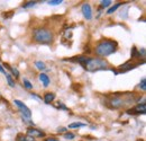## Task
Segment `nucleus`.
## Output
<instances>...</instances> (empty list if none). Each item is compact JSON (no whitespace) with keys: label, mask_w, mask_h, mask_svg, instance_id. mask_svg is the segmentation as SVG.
Wrapping results in <instances>:
<instances>
[{"label":"nucleus","mask_w":146,"mask_h":141,"mask_svg":"<svg viewBox=\"0 0 146 141\" xmlns=\"http://www.w3.org/2000/svg\"><path fill=\"white\" fill-rule=\"evenodd\" d=\"M117 50H118V44L113 40H102L94 48L96 54L101 58L109 56L111 54H113Z\"/></svg>","instance_id":"nucleus-1"},{"label":"nucleus","mask_w":146,"mask_h":141,"mask_svg":"<svg viewBox=\"0 0 146 141\" xmlns=\"http://www.w3.org/2000/svg\"><path fill=\"white\" fill-rule=\"evenodd\" d=\"M33 38L39 44H51L54 41V34L48 28L39 27L33 31Z\"/></svg>","instance_id":"nucleus-2"},{"label":"nucleus","mask_w":146,"mask_h":141,"mask_svg":"<svg viewBox=\"0 0 146 141\" xmlns=\"http://www.w3.org/2000/svg\"><path fill=\"white\" fill-rule=\"evenodd\" d=\"M83 68L89 72H96L101 70H109V64L105 59L100 58H89Z\"/></svg>","instance_id":"nucleus-3"},{"label":"nucleus","mask_w":146,"mask_h":141,"mask_svg":"<svg viewBox=\"0 0 146 141\" xmlns=\"http://www.w3.org/2000/svg\"><path fill=\"white\" fill-rule=\"evenodd\" d=\"M124 105H125V101L120 96H115L108 101V106L110 108H121Z\"/></svg>","instance_id":"nucleus-4"},{"label":"nucleus","mask_w":146,"mask_h":141,"mask_svg":"<svg viewBox=\"0 0 146 141\" xmlns=\"http://www.w3.org/2000/svg\"><path fill=\"white\" fill-rule=\"evenodd\" d=\"M14 102H15V104H16L17 107L19 108L21 115H25V116H27V117H32V112H31V109L25 105L23 102H20L19 99H15Z\"/></svg>","instance_id":"nucleus-5"},{"label":"nucleus","mask_w":146,"mask_h":141,"mask_svg":"<svg viewBox=\"0 0 146 141\" xmlns=\"http://www.w3.org/2000/svg\"><path fill=\"white\" fill-rule=\"evenodd\" d=\"M128 114H134V115H139V114H145L146 113V104H138L135 107L130 108L127 111Z\"/></svg>","instance_id":"nucleus-6"},{"label":"nucleus","mask_w":146,"mask_h":141,"mask_svg":"<svg viewBox=\"0 0 146 141\" xmlns=\"http://www.w3.org/2000/svg\"><path fill=\"white\" fill-rule=\"evenodd\" d=\"M81 11H82V15L83 17L86 18L87 20H91L92 19V9L91 6L88 3V2H84L81 7Z\"/></svg>","instance_id":"nucleus-7"},{"label":"nucleus","mask_w":146,"mask_h":141,"mask_svg":"<svg viewBox=\"0 0 146 141\" xmlns=\"http://www.w3.org/2000/svg\"><path fill=\"white\" fill-rule=\"evenodd\" d=\"M26 134L32 137V138H42V137H45V133L39 130V129H36V128H28L27 131H26Z\"/></svg>","instance_id":"nucleus-8"},{"label":"nucleus","mask_w":146,"mask_h":141,"mask_svg":"<svg viewBox=\"0 0 146 141\" xmlns=\"http://www.w3.org/2000/svg\"><path fill=\"white\" fill-rule=\"evenodd\" d=\"M139 64H141V62L134 63V62H131V61H128V62L124 63L123 66L119 67V72H126V71H129V70H131V69H135V68L138 67ZM119 72H118V73H119Z\"/></svg>","instance_id":"nucleus-9"},{"label":"nucleus","mask_w":146,"mask_h":141,"mask_svg":"<svg viewBox=\"0 0 146 141\" xmlns=\"http://www.w3.org/2000/svg\"><path fill=\"white\" fill-rule=\"evenodd\" d=\"M39 80L42 81V84H43L44 87H48L50 84H51L50 77H48L46 73H44V72H40V75H39Z\"/></svg>","instance_id":"nucleus-10"},{"label":"nucleus","mask_w":146,"mask_h":141,"mask_svg":"<svg viewBox=\"0 0 146 141\" xmlns=\"http://www.w3.org/2000/svg\"><path fill=\"white\" fill-rule=\"evenodd\" d=\"M5 69L6 68H8L9 69V71L11 72V75L17 79V78H19V71H18V69H16V68H14V67H11V66H9V64H7V63H5L3 66H2Z\"/></svg>","instance_id":"nucleus-11"},{"label":"nucleus","mask_w":146,"mask_h":141,"mask_svg":"<svg viewBox=\"0 0 146 141\" xmlns=\"http://www.w3.org/2000/svg\"><path fill=\"white\" fill-rule=\"evenodd\" d=\"M55 99V94L54 93H45V95H44V102L46 103V104H50L51 102H53Z\"/></svg>","instance_id":"nucleus-12"},{"label":"nucleus","mask_w":146,"mask_h":141,"mask_svg":"<svg viewBox=\"0 0 146 141\" xmlns=\"http://www.w3.org/2000/svg\"><path fill=\"white\" fill-rule=\"evenodd\" d=\"M17 140L18 141H36L34 138H32V137H29V136H27V134H18L17 136Z\"/></svg>","instance_id":"nucleus-13"},{"label":"nucleus","mask_w":146,"mask_h":141,"mask_svg":"<svg viewBox=\"0 0 146 141\" xmlns=\"http://www.w3.org/2000/svg\"><path fill=\"white\" fill-rule=\"evenodd\" d=\"M120 6H123V2H119V3H116V5H113L111 8H109V9H108L107 14H108V15H111V14H112V13H115V11H116V10H117V9H118Z\"/></svg>","instance_id":"nucleus-14"},{"label":"nucleus","mask_w":146,"mask_h":141,"mask_svg":"<svg viewBox=\"0 0 146 141\" xmlns=\"http://www.w3.org/2000/svg\"><path fill=\"white\" fill-rule=\"evenodd\" d=\"M35 67H36V69H38V70H40V71L46 69V66H45V63H44L43 61H36V62H35Z\"/></svg>","instance_id":"nucleus-15"},{"label":"nucleus","mask_w":146,"mask_h":141,"mask_svg":"<svg viewBox=\"0 0 146 141\" xmlns=\"http://www.w3.org/2000/svg\"><path fill=\"white\" fill-rule=\"evenodd\" d=\"M5 76H6V79H7L8 84H9V86H10V87H15V80H14V79L11 78L10 73H8V72H7V73H6Z\"/></svg>","instance_id":"nucleus-16"},{"label":"nucleus","mask_w":146,"mask_h":141,"mask_svg":"<svg viewBox=\"0 0 146 141\" xmlns=\"http://www.w3.org/2000/svg\"><path fill=\"white\" fill-rule=\"evenodd\" d=\"M82 126H86V124L81 123V122H73V123L69 124V129H78V128H82Z\"/></svg>","instance_id":"nucleus-17"},{"label":"nucleus","mask_w":146,"mask_h":141,"mask_svg":"<svg viewBox=\"0 0 146 141\" xmlns=\"http://www.w3.org/2000/svg\"><path fill=\"white\" fill-rule=\"evenodd\" d=\"M131 58H133V59H141V54L138 53L137 49H136L135 46L131 49Z\"/></svg>","instance_id":"nucleus-18"},{"label":"nucleus","mask_w":146,"mask_h":141,"mask_svg":"<svg viewBox=\"0 0 146 141\" xmlns=\"http://www.w3.org/2000/svg\"><path fill=\"white\" fill-rule=\"evenodd\" d=\"M111 3H112L111 0H102V1H100V7L101 8H107V7L111 6Z\"/></svg>","instance_id":"nucleus-19"},{"label":"nucleus","mask_w":146,"mask_h":141,"mask_svg":"<svg viewBox=\"0 0 146 141\" xmlns=\"http://www.w3.org/2000/svg\"><path fill=\"white\" fill-rule=\"evenodd\" d=\"M23 83H24V86H25L27 89L33 88V84H32V83H31V81H29L27 78H24V79H23Z\"/></svg>","instance_id":"nucleus-20"},{"label":"nucleus","mask_w":146,"mask_h":141,"mask_svg":"<svg viewBox=\"0 0 146 141\" xmlns=\"http://www.w3.org/2000/svg\"><path fill=\"white\" fill-rule=\"evenodd\" d=\"M37 3V1H27L26 3H23V8H31V7H34Z\"/></svg>","instance_id":"nucleus-21"},{"label":"nucleus","mask_w":146,"mask_h":141,"mask_svg":"<svg viewBox=\"0 0 146 141\" xmlns=\"http://www.w3.org/2000/svg\"><path fill=\"white\" fill-rule=\"evenodd\" d=\"M62 2H63V0H50V1H47V3L50 6H58Z\"/></svg>","instance_id":"nucleus-22"},{"label":"nucleus","mask_w":146,"mask_h":141,"mask_svg":"<svg viewBox=\"0 0 146 141\" xmlns=\"http://www.w3.org/2000/svg\"><path fill=\"white\" fill-rule=\"evenodd\" d=\"M138 87L142 89L143 91H146V79L145 78H143V79L141 80V84H139V86H138Z\"/></svg>","instance_id":"nucleus-23"},{"label":"nucleus","mask_w":146,"mask_h":141,"mask_svg":"<svg viewBox=\"0 0 146 141\" xmlns=\"http://www.w3.org/2000/svg\"><path fill=\"white\" fill-rule=\"evenodd\" d=\"M64 138L68 139V140H72V139L75 138V136H74L73 133H71V132H66V133L64 134Z\"/></svg>","instance_id":"nucleus-24"},{"label":"nucleus","mask_w":146,"mask_h":141,"mask_svg":"<svg viewBox=\"0 0 146 141\" xmlns=\"http://www.w3.org/2000/svg\"><path fill=\"white\" fill-rule=\"evenodd\" d=\"M57 107H58V108H63V109H65V111H68V108H66V106H65V105H63V104H62L61 102H60V103L57 104Z\"/></svg>","instance_id":"nucleus-25"},{"label":"nucleus","mask_w":146,"mask_h":141,"mask_svg":"<svg viewBox=\"0 0 146 141\" xmlns=\"http://www.w3.org/2000/svg\"><path fill=\"white\" fill-rule=\"evenodd\" d=\"M65 131H66L65 128H58V129H57V132H58V133H62V132H65Z\"/></svg>","instance_id":"nucleus-26"},{"label":"nucleus","mask_w":146,"mask_h":141,"mask_svg":"<svg viewBox=\"0 0 146 141\" xmlns=\"http://www.w3.org/2000/svg\"><path fill=\"white\" fill-rule=\"evenodd\" d=\"M0 72H1L2 75H6V73H7V72H6V70H5V68H3L1 64H0Z\"/></svg>","instance_id":"nucleus-27"},{"label":"nucleus","mask_w":146,"mask_h":141,"mask_svg":"<svg viewBox=\"0 0 146 141\" xmlns=\"http://www.w3.org/2000/svg\"><path fill=\"white\" fill-rule=\"evenodd\" d=\"M44 141H58V140L55 139V138H45V140Z\"/></svg>","instance_id":"nucleus-28"}]
</instances>
